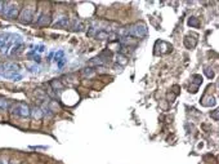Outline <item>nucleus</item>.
<instances>
[{
    "mask_svg": "<svg viewBox=\"0 0 219 164\" xmlns=\"http://www.w3.org/2000/svg\"><path fill=\"white\" fill-rule=\"evenodd\" d=\"M105 62L102 61L101 57H96V58H92L90 62H89V66H94V65H103Z\"/></svg>",
    "mask_w": 219,
    "mask_h": 164,
    "instance_id": "9d476101",
    "label": "nucleus"
},
{
    "mask_svg": "<svg viewBox=\"0 0 219 164\" xmlns=\"http://www.w3.org/2000/svg\"><path fill=\"white\" fill-rule=\"evenodd\" d=\"M50 85H52V88H53L54 91H62V89H63V84L61 83V80H52Z\"/></svg>",
    "mask_w": 219,
    "mask_h": 164,
    "instance_id": "6e6552de",
    "label": "nucleus"
},
{
    "mask_svg": "<svg viewBox=\"0 0 219 164\" xmlns=\"http://www.w3.org/2000/svg\"><path fill=\"white\" fill-rule=\"evenodd\" d=\"M49 24H50V14L44 13V14H41V16L39 17L36 25H37L39 27H45V26H48Z\"/></svg>",
    "mask_w": 219,
    "mask_h": 164,
    "instance_id": "20e7f679",
    "label": "nucleus"
},
{
    "mask_svg": "<svg viewBox=\"0 0 219 164\" xmlns=\"http://www.w3.org/2000/svg\"><path fill=\"white\" fill-rule=\"evenodd\" d=\"M30 114L32 115V118H34V119H37V120L43 118V111H41L39 107H34L32 110L30 111Z\"/></svg>",
    "mask_w": 219,
    "mask_h": 164,
    "instance_id": "0eeeda50",
    "label": "nucleus"
},
{
    "mask_svg": "<svg viewBox=\"0 0 219 164\" xmlns=\"http://www.w3.org/2000/svg\"><path fill=\"white\" fill-rule=\"evenodd\" d=\"M117 62H120L121 65H125L127 63V57L122 56V54H117Z\"/></svg>",
    "mask_w": 219,
    "mask_h": 164,
    "instance_id": "f8f14e48",
    "label": "nucleus"
},
{
    "mask_svg": "<svg viewBox=\"0 0 219 164\" xmlns=\"http://www.w3.org/2000/svg\"><path fill=\"white\" fill-rule=\"evenodd\" d=\"M188 25L190 26H195V27H199V21H197V18H195V17H191L190 19H188Z\"/></svg>",
    "mask_w": 219,
    "mask_h": 164,
    "instance_id": "9b49d317",
    "label": "nucleus"
},
{
    "mask_svg": "<svg viewBox=\"0 0 219 164\" xmlns=\"http://www.w3.org/2000/svg\"><path fill=\"white\" fill-rule=\"evenodd\" d=\"M193 79H197V80H196V84H200V83L202 82V78H201L200 75H193Z\"/></svg>",
    "mask_w": 219,
    "mask_h": 164,
    "instance_id": "ddd939ff",
    "label": "nucleus"
},
{
    "mask_svg": "<svg viewBox=\"0 0 219 164\" xmlns=\"http://www.w3.org/2000/svg\"><path fill=\"white\" fill-rule=\"evenodd\" d=\"M108 36H110V32L106 30H98L96 34V38L98 40H106V39H108Z\"/></svg>",
    "mask_w": 219,
    "mask_h": 164,
    "instance_id": "423d86ee",
    "label": "nucleus"
},
{
    "mask_svg": "<svg viewBox=\"0 0 219 164\" xmlns=\"http://www.w3.org/2000/svg\"><path fill=\"white\" fill-rule=\"evenodd\" d=\"M5 107H7V102L0 100V110H2V108H5Z\"/></svg>",
    "mask_w": 219,
    "mask_h": 164,
    "instance_id": "2eb2a0df",
    "label": "nucleus"
},
{
    "mask_svg": "<svg viewBox=\"0 0 219 164\" xmlns=\"http://www.w3.org/2000/svg\"><path fill=\"white\" fill-rule=\"evenodd\" d=\"M205 72H206V75H207V78H213V76H214V72H213V71H209V69H206Z\"/></svg>",
    "mask_w": 219,
    "mask_h": 164,
    "instance_id": "4468645a",
    "label": "nucleus"
},
{
    "mask_svg": "<svg viewBox=\"0 0 219 164\" xmlns=\"http://www.w3.org/2000/svg\"><path fill=\"white\" fill-rule=\"evenodd\" d=\"M212 116L214 118V120H218V110H214V113H213Z\"/></svg>",
    "mask_w": 219,
    "mask_h": 164,
    "instance_id": "dca6fc26",
    "label": "nucleus"
},
{
    "mask_svg": "<svg viewBox=\"0 0 219 164\" xmlns=\"http://www.w3.org/2000/svg\"><path fill=\"white\" fill-rule=\"evenodd\" d=\"M32 18H34V10L30 8H23L21 14L18 16L19 22H22V24H30L32 21Z\"/></svg>",
    "mask_w": 219,
    "mask_h": 164,
    "instance_id": "f03ea898",
    "label": "nucleus"
},
{
    "mask_svg": "<svg viewBox=\"0 0 219 164\" xmlns=\"http://www.w3.org/2000/svg\"><path fill=\"white\" fill-rule=\"evenodd\" d=\"M125 32L130 36H134V38H138V39H142L147 35V26L143 22H137L129 27L125 29Z\"/></svg>",
    "mask_w": 219,
    "mask_h": 164,
    "instance_id": "f257e3e1",
    "label": "nucleus"
},
{
    "mask_svg": "<svg viewBox=\"0 0 219 164\" xmlns=\"http://www.w3.org/2000/svg\"><path fill=\"white\" fill-rule=\"evenodd\" d=\"M57 29H65V27H67L68 26V18L67 17H62V18H59L57 22H56V25H54Z\"/></svg>",
    "mask_w": 219,
    "mask_h": 164,
    "instance_id": "39448f33",
    "label": "nucleus"
},
{
    "mask_svg": "<svg viewBox=\"0 0 219 164\" xmlns=\"http://www.w3.org/2000/svg\"><path fill=\"white\" fill-rule=\"evenodd\" d=\"M10 164H14V161H12V163H10Z\"/></svg>",
    "mask_w": 219,
    "mask_h": 164,
    "instance_id": "a211bd4d",
    "label": "nucleus"
},
{
    "mask_svg": "<svg viewBox=\"0 0 219 164\" xmlns=\"http://www.w3.org/2000/svg\"><path fill=\"white\" fill-rule=\"evenodd\" d=\"M81 75L84 76V78H90V76L94 75V70H93L92 67H85L81 70Z\"/></svg>",
    "mask_w": 219,
    "mask_h": 164,
    "instance_id": "1a4fd4ad",
    "label": "nucleus"
},
{
    "mask_svg": "<svg viewBox=\"0 0 219 164\" xmlns=\"http://www.w3.org/2000/svg\"><path fill=\"white\" fill-rule=\"evenodd\" d=\"M0 164H7V160L5 159H0Z\"/></svg>",
    "mask_w": 219,
    "mask_h": 164,
    "instance_id": "f3484780",
    "label": "nucleus"
},
{
    "mask_svg": "<svg viewBox=\"0 0 219 164\" xmlns=\"http://www.w3.org/2000/svg\"><path fill=\"white\" fill-rule=\"evenodd\" d=\"M23 164H26V163H23Z\"/></svg>",
    "mask_w": 219,
    "mask_h": 164,
    "instance_id": "6ab92c4d",
    "label": "nucleus"
},
{
    "mask_svg": "<svg viewBox=\"0 0 219 164\" xmlns=\"http://www.w3.org/2000/svg\"><path fill=\"white\" fill-rule=\"evenodd\" d=\"M14 110H16V113L18 115H21L22 118H27L30 115V108L25 103H17L16 107H14Z\"/></svg>",
    "mask_w": 219,
    "mask_h": 164,
    "instance_id": "7ed1b4c3",
    "label": "nucleus"
}]
</instances>
